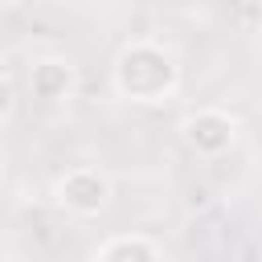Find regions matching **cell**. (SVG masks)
<instances>
[{"label": "cell", "instance_id": "1", "mask_svg": "<svg viewBox=\"0 0 262 262\" xmlns=\"http://www.w3.org/2000/svg\"><path fill=\"white\" fill-rule=\"evenodd\" d=\"M111 86L127 102H164L180 86V61L160 41H131L111 66Z\"/></svg>", "mask_w": 262, "mask_h": 262}, {"label": "cell", "instance_id": "2", "mask_svg": "<svg viewBox=\"0 0 262 262\" xmlns=\"http://www.w3.org/2000/svg\"><path fill=\"white\" fill-rule=\"evenodd\" d=\"M53 201H57V209H66L74 217H98L111 201V176L90 168V164H78L66 176H57Z\"/></svg>", "mask_w": 262, "mask_h": 262}, {"label": "cell", "instance_id": "3", "mask_svg": "<svg viewBox=\"0 0 262 262\" xmlns=\"http://www.w3.org/2000/svg\"><path fill=\"white\" fill-rule=\"evenodd\" d=\"M237 139V119L221 106H201L184 119V143L196 156H221Z\"/></svg>", "mask_w": 262, "mask_h": 262}, {"label": "cell", "instance_id": "4", "mask_svg": "<svg viewBox=\"0 0 262 262\" xmlns=\"http://www.w3.org/2000/svg\"><path fill=\"white\" fill-rule=\"evenodd\" d=\"M29 90H33L41 102H61V98H70V90H74V70H70L61 57H41V61H33V70H29Z\"/></svg>", "mask_w": 262, "mask_h": 262}, {"label": "cell", "instance_id": "5", "mask_svg": "<svg viewBox=\"0 0 262 262\" xmlns=\"http://www.w3.org/2000/svg\"><path fill=\"white\" fill-rule=\"evenodd\" d=\"M164 250L151 242V237H143V233H115L111 242H102L98 250H94V258L98 262H156Z\"/></svg>", "mask_w": 262, "mask_h": 262}, {"label": "cell", "instance_id": "6", "mask_svg": "<svg viewBox=\"0 0 262 262\" xmlns=\"http://www.w3.org/2000/svg\"><path fill=\"white\" fill-rule=\"evenodd\" d=\"M12 106H16V86H12L8 74H0V123L12 115Z\"/></svg>", "mask_w": 262, "mask_h": 262}, {"label": "cell", "instance_id": "7", "mask_svg": "<svg viewBox=\"0 0 262 262\" xmlns=\"http://www.w3.org/2000/svg\"><path fill=\"white\" fill-rule=\"evenodd\" d=\"M12 4H20V0H0V8H12Z\"/></svg>", "mask_w": 262, "mask_h": 262}, {"label": "cell", "instance_id": "8", "mask_svg": "<svg viewBox=\"0 0 262 262\" xmlns=\"http://www.w3.org/2000/svg\"><path fill=\"white\" fill-rule=\"evenodd\" d=\"M258 33H262V20H258Z\"/></svg>", "mask_w": 262, "mask_h": 262}]
</instances>
